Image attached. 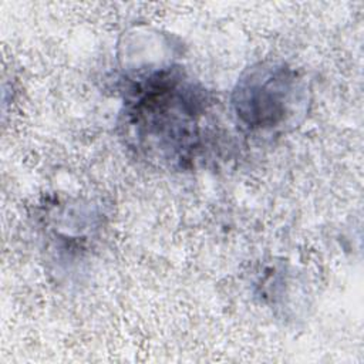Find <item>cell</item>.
I'll use <instances>...</instances> for the list:
<instances>
[{
	"instance_id": "6da1fadb",
	"label": "cell",
	"mask_w": 364,
	"mask_h": 364,
	"mask_svg": "<svg viewBox=\"0 0 364 364\" xmlns=\"http://www.w3.org/2000/svg\"><path fill=\"white\" fill-rule=\"evenodd\" d=\"M210 100L173 64L139 71L124 92L121 127L128 145L172 168L192 166L210 135Z\"/></svg>"
},
{
	"instance_id": "7a4b0ae2",
	"label": "cell",
	"mask_w": 364,
	"mask_h": 364,
	"mask_svg": "<svg viewBox=\"0 0 364 364\" xmlns=\"http://www.w3.org/2000/svg\"><path fill=\"white\" fill-rule=\"evenodd\" d=\"M304 88L299 74L283 63H259L237 80L230 104L237 124L250 132L282 128L294 118Z\"/></svg>"
}]
</instances>
